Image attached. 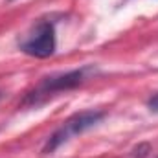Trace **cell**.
<instances>
[{
	"mask_svg": "<svg viewBox=\"0 0 158 158\" xmlns=\"http://www.w3.org/2000/svg\"><path fill=\"white\" fill-rule=\"evenodd\" d=\"M103 116H105V114L99 112V110H83V112L74 114L72 118H68L52 136H50V140H48L46 145H44V153H46V155L53 153L57 147H61V145H63L64 142H68L70 138H74V136H77L81 132L92 129L94 125H98V123L103 119Z\"/></svg>",
	"mask_w": 158,
	"mask_h": 158,
	"instance_id": "6da1fadb",
	"label": "cell"
},
{
	"mask_svg": "<svg viewBox=\"0 0 158 158\" xmlns=\"http://www.w3.org/2000/svg\"><path fill=\"white\" fill-rule=\"evenodd\" d=\"M20 50L31 57L46 59L55 52V30L50 22H39L20 42Z\"/></svg>",
	"mask_w": 158,
	"mask_h": 158,
	"instance_id": "7a4b0ae2",
	"label": "cell"
},
{
	"mask_svg": "<svg viewBox=\"0 0 158 158\" xmlns=\"http://www.w3.org/2000/svg\"><path fill=\"white\" fill-rule=\"evenodd\" d=\"M88 74H92V68H90V66H85V68H79V70L66 72V74H59V76L46 77L42 83H40L37 94L33 92V96L50 94V92H61V90H70V88L81 85L85 79L88 77ZM33 96H30V98H33Z\"/></svg>",
	"mask_w": 158,
	"mask_h": 158,
	"instance_id": "3957f363",
	"label": "cell"
},
{
	"mask_svg": "<svg viewBox=\"0 0 158 158\" xmlns=\"http://www.w3.org/2000/svg\"><path fill=\"white\" fill-rule=\"evenodd\" d=\"M147 107H149L153 112H158V94H155V96L147 101Z\"/></svg>",
	"mask_w": 158,
	"mask_h": 158,
	"instance_id": "277c9868",
	"label": "cell"
},
{
	"mask_svg": "<svg viewBox=\"0 0 158 158\" xmlns=\"http://www.w3.org/2000/svg\"><path fill=\"white\" fill-rule=\"evenodd\" d=\"M11 2H13V0H11Z\"/></svg>",
	"mask_w": 158,
	"mask_h": 158,
	"instance_id": "5b68a950",
	"label": "cell"
},
{
	"mask_svg": "<svg viewBox=\"0 0 158 158\" xmlns=\"http://www.w3.org/2000/svg\"><path fill=\"white\" fill-rule=\"evenodd\" d=\"M0 96H2V94H0Z\"/></svg>",
	"mask_w": 158,
	"mask_h": 158,
	"instance_id": "8992f818",
	"label": "cell"
}]
</instances>
